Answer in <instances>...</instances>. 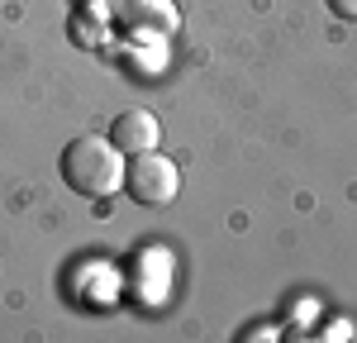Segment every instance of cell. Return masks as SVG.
Wrapping results in <instances>:
<instances>
[{"instance_id": "3957f363", "label": "cell", "mask_w": 357, "mask_h": 343, "mask_svg": "<svg viewBox=\"0 0 357 343\" xmlns=\"http://www.w3.org/2000/svg\"><path fill=\"white\" fill-rule=\"evenodd\" d=\"M114 24L129 33H172L176 5L172 0H114Z\"/></svg>"}, {"instance_id": "277c9868", "label": "cell", "mask_w": 357, "mask_h": 343, "mask_svg": "<svg viewBox=\"0 0 357 343\" xmlns=\"http://www.w3.org/2000/svg\"><path fill=\"white\" fill-rule=\"evenodd\" d=\"M105 139L124 153V158H134V153H148V148H158V139H162V129H158V114L153 110H124V114H114V124H110V134Z\"/></svg>"}, {"instance_id": "5b68a950", "label": "cell", "mask_w": 357, "mask_h": 343, "mask_svg": "<svg viewBox=\"0 0 357 343\" xmlns=\"http://www.w3.org/2000/svg\"><path fill=\"white\" fill-rule=\"evenodd\" d=\"M324 5H329L338 20H357V0H324Z\"/></svg>"}, {"instance_id": "6da1fadb", "label": "cell", "mask_w": 357, "mask_h": 343, "mask_svg": "<svg viewBox=\"0 0 357 343\" xmlns=\"http://www.w3.org/2000/svg\"><path fill=\"white\" fill-rule=\"evenodd\" d=\"M57 172H62V181H67L77 196L110 200L114 191L124 186V153H119L110 139H100V134H82V139H72L62 148Z\"/></svg>"}, {"instance_id": "7a4b0ae2", "label": "cell", "mask_w": 357, "mask_h": 343, "mask_svg": "<svg viewBox=\"0 0 357 343\" xmlns=\"http://www.w3.org/2000/svg\"><path fill=\"white\" fill-rule=\"evenodd\" d=\"M124 191H129L134 205L162 210V205H172L176 191H181V172H176V162H172L167 153L148 148V153H134V158L124 162Z\"/></svg>"}]
</instances>
